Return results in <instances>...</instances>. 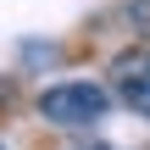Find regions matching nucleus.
Returning <instances> with one entry per match:
<instances>
[{"mask_svg":"<svg viewBox=\"0 0 150 150\" xmlns=\"http://www.w3.org/2000/svg\"><path fill=\"white\" fill-rule=\"evenodd\" d=\"M111 89L106 83H95V78H61V83H50L45 95H39V117L50 122V128H95V122H106V111H111Z\"/></svg>","mask_w":150,"mask_h":150,"instance_id":"nucleus-1","label":"nucleus"},{"mask_svg":"<svg viewBox=\"0 0 150 150\" xmlns=\"http://www.w3.org/2000/svg\"><path fill=\"white\" fill-rule=\"evenodd\" d=\"M106 89H111L134 117L150 122V45H128V50L111 56V67H106Z\"/></svg>","mask_w":150,"mask_h":150,"instance_id":"nucleus-2","label":"nucleus"},{"mask_svg":"<svg viewBox=\"0 0 150 150\" xmlns=\"http://www.w3.org/2000/svg\"><path fill=\"white\" fill-rule=\"evenodd\" d=\"M128 17H134V28L145 33V45H150V0H134V6H128Z\"/></svg>","mask_w":150,"mask_h":150,"instance_id":"nucleus-3","label":"nucleus"},{"mask_svg":"<svg viewBox=\"0 0 150 150\" xmlns=\"http://www.w3.org/2000/svg\"><path fill=\"white\" fill-rule=\"evenodd\" d=\"M0 150H6V145H0Z\"/></svg>","mask_w":150,"mask_h":150,"instance_id":"nucleus-4","label":"nucleus"}]
</instances>
